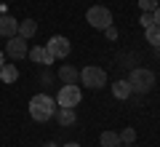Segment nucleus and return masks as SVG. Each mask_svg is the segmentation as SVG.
I'll return each mask as SVG.
<instances>
[{
	"instance_id": "nucleus-1",
	"label": "nucleus",
	"mask_w": 160,
	"mask_h": 147,
	"mask_svg": "<svg viewBox=\"0 0 160 147\" xmlns=\"http://www.w3.org/2000/svg\"><path fill=\"white\" fill-rule=\"evenodd\" d=\"M56 115V99L48 94H35L29 99V118L38 120V123H46Z\"/></svg>"
},
{
	"instance_id": "nucleus-2",
	"label": "nucleus",
	"mask_w": 160,
	"mask_h": 147,
	"mask_svg": "<svg viewBox=\"0 0 160 147\" xmlns=\"http://www.w3.org/2000/svg\"><path fill=\"white\" fill-rule=\"evenodd\" d=\"M128 83H131V91H136V94H149L155 88V72L147 67H136V70H131Z\"/></svg>"
},
{
	"instance_id": "nucleus-3",
	"label": "nucleus",
	"mask_w": 160,
	"mask_h": 147,
	"mask_svg": "<svg viewBox=\"0 0 160 147\" xmlns=\"http://www.w3.org/2000/svg\"><path fill=\"white\" fill-rule=\"evenodd\" d=\"M83 99V91L78 83H64L56 94V107H78Z\"/></svg>"
},
{
	"instance_id": "nucleus-4",
	"label": "nucleus",
	"mask_w": 160,
	"mask_h": 147,
	"mask_svg": "<svg viewBox=\"0 0 160 147\" xmlns=\"http://www.w3.org/2000/svg\"><path fill=\"white\" fill-rule=\"evenodd\" d=\"M86 22L93 29H107V27H112V11L107 6H91L86 13Z\"/></svg>"
},
{
	"instance_id": "nucleus-5",
	"label": "nucleus",
	"mask_w": 160,
	"mask_h": 147,
	"mask_svg": "<svg viewBox=\"0 0 160 147\" xmlns=\"http://www.w3.org/2000/svg\"><path fill=\"white\" fill-rule=\"evenodd\" d=\"M80 83L88 86V88H104V86H107V72H104L102 67L88 64V67L80 70Z\"/></svg>"
},
{
	"instance_id": "nucleus-6",
	"label": "nucleus",
	"mask_w": 160,
	"mask_h": 147,
	"mask_svg": "<svg viewBox=\"0 0 160 147\" xmlns=\"http://www.w3.org/2000/svg\"><path fill=\"white\" fill-rule=\"evenodd\" d=\"M48 54H51L53 59H64V56H69V51H72V43H69L64 35H53L51 40H48Z\"/></svg>"
},
{
	"instance_id": "nucleus-7",
	"label": "nucleus",
	"mask_w": 160,
	"mask_h": 147,
	"mask_svg": "<svg viewBox=\"0 0 160 147\" xmlns=\"http://www.w3.org/2000/svg\"><path fill=\"white\" fill-rule=\"evenodd\" d=\"M6 54L11 59H24L29 54V48H27V40L22 38V35H13V38H8L6 40Z\"/></svg>"
},
{
	"instance_id": "nucleus-8",
	"label": "nucleus",
	"mask_w": 160,
	"mask_h": 147,
	"mask_svg": "<svg viewBox=\"0 0 160 147\" xmlns=\"http://www.w3.org/2000/svg\"><path fill=\"white\" fill-rule=\"evenodd\" d=\"M27 56H29V62H35V64H53V62H56V59L48 54L46 45H32Z\"/></svg>"
},
{
	"instance_id": "nucleus-9",
	"label": "nucleus",
	"mask_w": 160,
	"mask_h": 147,
	"mask_svg": "<svg viewBox=\"0 0 160 147\" xmlns=\"http://www.w3.org/2000/svg\"><path fill=\"white\" fill-rule=\"evenodd\" d=\"M0 35H6V38L19 35V22L11 16V13H0Z\"/></svg>"
},
{
	"instance_id": "nucleus-10",
	"label": "nucleus",
	"mask_w": 160,
	"mask_h": 147,
	"mask_svg": "<svg viewBox=\"0 0 160 147\" xmlns=\"http://www.w3.org/2000/svg\"><path fill=\"white\" fill-rule=\"evenodd\" d=\"M53 118L59 120V126L67 129V126H72L75 120H78V115H75V107H56V115H53Z\"/></svg>"
},
{
	"instance_id": "nucleus-11",
	"label": "nucleus",
	"mask_w": 160,
	"mask_h": 147,
	"mask_svg": "<svg viewBox=\"0 0 160 147\" xmlns=\"http://www.w3.org/2000/svg\"><path fill=\"white\" fill-rule=\"evenodd\" d=\"M133 91H131V83L128 80H115L112 83V96L115 99H128Z\"/></svg>"
},
{
	"instance_id": "nucleus-12",
	"label": "nucleus",
	"mask_w": 160,
	"mask_h": 147,
	"mask_svg": "<svg viewBox=\"0 0 160 147\" xmlns=\"http://www.w3.org/2000/svg\"><path fill=\"white\" fill-rule=\"evenodd\" d=\"M0 80H3V83H16L19 80L16 64H3V67H0Z\"/></svg>"
},
{
	"instance_id": "nucleus-13",
	"label": "nucleus",
	"mask_w": 160,
	"mask_h": 147,
	"mask_svg": "<svg viewBox=\"0 0 160 147\" xmlns=\"http://www.w3.org/2000/svg\"><path fill=\"white\" fill-rule=\"evenodd\" d=\"M59 78H62V83H78V80H80V72L72 67V64H64V67L59 70Z\"/></svg>"
},
{
	"instance_id": "nucleus-14",
	"label": "nucleus",
	"mask_w": 160,
	"mask_h": 147,
	"mask_svg": "<svg viewBox=\"0 0 160 147\" xmlns=\"http://www.w3.org/2000/svg\"><path fill=\"white\" fill-rule=\"evenodd\" d=\"M35 32H38V22H35V19H24V22H19V35H22L24 40H29Z\"/></svg>"
},
{
	"instance_id": "nucleus-15",
	"label": "nucleus",
	"mask_w": 160,
	"mask_h": 147,
	"mask_svg": "<svg viewBox=\"0 0 160 147\" xmlns=\"http://www.w3.org/2000/svg\"><path fill=\"white\" fill-rule=\"evenodd\" d=\"M99 144H102V147H123V142H120V134H115V131H104V134L99 136Z\"/></svg>"
},
{
	"instance_id": "nucleus-16",
	"label": "nucleus",
	"mask_w": 160,
	"mask_h": 147,
	"mask_svg": "<svg viewBox=\"0 0 160 147\" xmlns=\"http://www.w3.org/2000/svg\"><path fill=\"white\" fill-rule=\"evenodd\" d=\"M144 38H147V43H152L155 48H158V45H160V27H158V24L147 27V29H144Z\"/></svg>"
},
{
	"instance_id": "nucleus-17",
	"label": "nucleus",
	"mask_w": 160,
	"mask_h": 147,
	"mask_svg": "<svg viewBox=\"0 0 160 147\" xmlns=\"http://www.w3.org/2000/svg\"><path fill=\"white\" fill-rule=\"evenodd\" d=\"M120 142L123 144H133L136 142V129H123L120 131Z\"/></svg>"
},
{
	"instance_id": "nucleus-18",
	"label": "nucleus",
	"mask_w": 160,
	"mask_h": 147,
	"mask_svg": "<svg viewBox=\"0 0 160 147\" xmlns=\"http://www.w3.org/2000/svg\"><path fill=\"white\" fill-rule=\"evenodd\" d=\"M139 24H142L144 29H147V27H152V24H155V16H152V11H142V19H139Z\"/></svg>"
},
{
	"instance_id": "nucleus-19",
	"label": "nucleus",
	"mask_w": 160,
	"mask_h": 147,
	"mask_svg": "<svg viewBox=\"0 0 160 147\" xmlns=\"http://www.w3.org/2000/svg\"><path fill=\"white\" fill-rule=\"evenodd\" d=\"M139 8L142 11H155L158 8V0H139Z\"/></svg>"
},
{
	"instance_id": "nucleus-20",
	"label": "nucleus",
	"mask_w": 160,
	"mask_h": 147,
	"mask_svg": "<svg viewBox=\"0 0 160 147\" xmlns=\"http://www.w3.org/2000/svg\"><path fill=\"white\" fill-rule=\"evenodd\" d=\"M104 32H107V38H109V40H115V38H118V29H115V27H107Z\"/></svg>"
},
{
	"instance_id": "nucleus-21",
	"label": "nucleus",
	"mask_w": 160,
	"mask_h": 147,
	"mask_svg": "<svg viewBox=\"0 0 160 147\" xmlns=\"http://www.w3.org/2000/svg\"><path fill=\"white\" fill-rule=\"evenodd\" d=\"M152 16H155V24H158V27H160V6H158V8H155V11H152Z\"/></svg>"
},
{
	"instance_id": "nucleus-22",
	"label": "nucleus",
	"mask_w": 160,
	"mask_h": 147,
	"mask_svg": "<svg viewBox=\"0 0 160 147\" xmlns=\"http://www.w3.org/2000/svg\"><path fill=\"white\" fill-rule=\"evenodd\" d=\"M3 64H6V56H3V51H0V67H3Z\"/></svg>"
},
{
	"instance_id": "nucleus-23",
	"label": "nucleus",
	"mask_w": 160,
	"mask_h": 147,
	"mask_svg": "<svg viewBox=\"0 0 160 147\" xmlns=\"http://www.w3.org/2000/svg\"><path fill=\"white\" fill-rule=\"evenodd\" d=\"M64 147H80V144H78V142H69V144H64Z\"/></svg>"
},
{
	"instance_id": "nucleus-24",
	"label": "nucleus",
	"mask_w": 160,
	"mask_h": 147,
	"mask_svg": "<svg viewBox=\"0 0 160 147\" xmlns=\"http://www.w3.org/2000/svg\"><path fill=\"white\" fill-rule=\"evenodd\" d=\"M46 147H59V144H53V142H48V144H46Z\"/></svg>"
},
{
	"instance_id": "nucleus-25",
	"label": "nucleus",
	"mask_w": 160,
	"mask_h": 147,
	"mask_svg": "<svg viewBox=\"0 0 160 147\" xmlns=\"http://www.w3.org/2000/svg\"><path fill=\"white\" fill-rule=\"evenodd\" d=\"M123 147H133V144H123Z\"/></svg>"
}]
</instances>
